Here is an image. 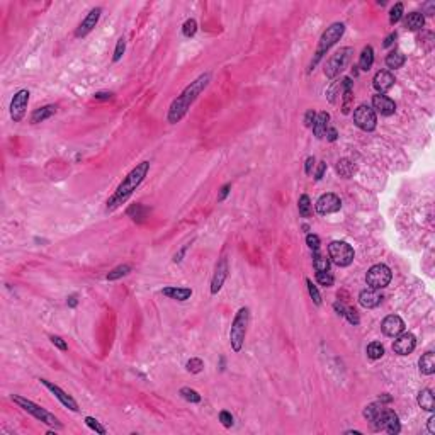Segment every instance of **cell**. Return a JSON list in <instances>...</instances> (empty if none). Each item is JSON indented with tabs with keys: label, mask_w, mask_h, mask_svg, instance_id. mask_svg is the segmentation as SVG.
<instances>
[{
	"label": "cell",
	"mask_w": 435,
	"mask_h": 435,
	"mask_svg": "<svg viewBox=\"0 0 435 435\" xmlns=\"http://www.w3.org/2000/svg\"><path fill=\"white\" fill-rule=\"evenodd\" d=\"M209 82H211L209 71L199 75L196 80L190 82V84L187 85L182 92H180V95H177V97L172 100V104H170V107H168V114H167V121H168L170 124L179 122L180 119L187 114V111L190 109V105L197 100V97H199V95L206 90V87L209 85Z\"/></svg>",
	"instance_id": "1"
},
{
	"label": "cell",
	"mask_w": 435,
	"mask_h": 435,
	"mask_svg": "<svg viewBox=\"0 0 435 435\" xmlns=\"http://www.w3.org/2000/svg\"><path fill=\"white\" fill-rule=\"evenodd\" d=\"M148 172H150V162L138 163V165H136L134 168L122 179V182L117 185V189L114 190V194L107 199V202H105V211H107V213H112V211H116L117 207H121L122 204L133 196V192L141 185V182L145 180V177L148 175Z\"/></svg>",
	"instance_id": "2"
},
{
	"label": "cell",
	"mask_w": 435,
	"mask_h": 435,
	"mask_svg": "<svg viewBox=\"0 0 435 435\" xmlns=\"http://www.w3.org/2000/svg\"><path fill=\"white\" fill-rule=\"evenodd\" d=\"M343 33H345V24L343 22H333L332 26L326 27V31L321 34V37H319V41H318V48H316L311 63H309L308 73H311V71L315 70L316 65H318L319 61H321V58L328 53L330 48H333L340 39H342Z\"/></svg>",
	"instance_id": "3"
},
{
	"label": "cell",
	"mask_w": 435,
	"mask_h": 435,
	"mask_svg": "<svg viewBox=\"0 0 435 435\" xmlns=\"http://www.w3.org/2000/svg\"><path fill=\"white\" fill-rule=\"evenodd\" d=\"M248 323H250V309L247 306L240 308L234 315L233 321H231L230 328V345L233 352H241L245 345V336H247Z\"/></svg>",
	"instance_id": "4"
},
{
	"label": "cell",
	"mask_w": 435,
	"mask_h": 435,
	"mask_svg": "<svg viewBox=\"0 0 435 435\" xmlns=\"http://www.w3.org/2000/svg\"><path fill=\"white\" fill-rule=\"evenodd\" d=\"M10 400H12L16 404H19V408H22L24 411H27L29 415H33V417L36 418V420H39L41 423L50 425V427L61 428L60 420H58V418L54 417L53 413H50L48 410L41 408L39 404H36L34 401L27 400V398H24V396H19V394H12V396H10Z\"/></svg>",
	"instance_id": "5"
},
{
	"label": "cell",
	"mask_w": 435,
	"mask_h": 435,
	"mask_svg": "<svg viewBox=\"0 0 435 435\" xmlns=\"http://www.w3.org/2000/svg\"><path fill=\"white\" fill-rule=\"evenodd\" d=\"M352 54H353V48H350V46L340 48V50L336 51L335 54H332V56L328 58V61H326L325 68H323L325 77L330 78V80H333V78L338 77V75L345 70L347 63H349V60H350Z\"/></svg>",
	"instance_id": "6"
},
{
	"label": "cell",
	"mask_w": 435,
	"mask_h": 435,
	"mask_svg": "<svg viewBox=\"0 0 435 435\" xmlns=\"http://www.w3.org/2000/svg\"><path fill=\"white\" fill-rule=\"evenodd\" d=\"M353 257H355L353 248L347 241L335 240L328 245V258L338 267H349L353 262Z\"/></svg>",
	"instance_id": "7"
},
{
	"label": "cell",
	"mask_w": 435,
	"mask_h": 435,
	"mask_svg": "<svg viewBox=\"0 0 435 435\" xmlns=\"http://www.w3.org/2000/svg\"><path fill=\"white\" fill-rule=\"evenodd\" d=\"M391 268L384 264H376L367 270L366 274V282L370 289H383L391 282Z\"/></svg>",
	"instance_id": "8"
},
{
	"label": "cell",
	"mask_w": 435,
	"mask_h": 435,
	"mask_svg": "<svg viewBox=\"0 0 435 435\" xmlns=\"http://www.w3.org/2000/svg\"><path fill=\"white\" fill-rule=\"evenodd\" d=\"M352 117H353V124L362 129V131H374L377 126L376 112L367 104H360L359 107H355Z\"/></svg>",
	"instance_id": "9"
},
{
	"label": "cell",
	"mask_w": 435,
	"mask_h": 435,
	"mask_svg": "<svg viewBox=\"0 0 435 435\" xmlns=\"http://www.w3.org/2000/svg\"><path fill=\"white\" fill-rule=\"evenodd\" d=\"M29 90L22 88V90L16 92V95L10 100V117H12L14 122H20L26 116V109L27 104H29Z\"/></svg>",
	"instance_id": "10"
},
{
	"label": "cell",
	"mask_w": 435,
	"mask_h": 435,
	"mask_svg": "<svg viewBox=\"0 0 435 435\" xmlns=\"http://www.w3.org/2000/svg\"><path fill=\"white\" fill-rule=\"evenodd\" d=\"M340 207H342V201H340V197L336 196V194H332V192L321 194V196L318 197V201H316V204H315L316 213L321 214V216L338 213Z\"/></svg>",
	"instance_id": "11"
},
{
	"label": "cell",
	"mask_w": 435,
	"mask_h": 435,
	"mask_svg": "<svg viewBox=\"0 0 435 435\" xmlns=\"http://www.w3.org/2000/svg\"><path fill=\"white\" fill-rule=\"evenodd\" d=\"M39 383L43 384V386L46 387V389H50L51 393L54 394V398H56V400L60 401V403L63 404V406H67L68 410H71V411H78V410H80V408H78V403H77V401H75V398H73V396H70V394H68L67 391L61 389V387L58 386V384L51 383V381H48V379H39Z\"/></svg>",
	"instance_id": "12"
},
{
	"label": "cell",
	"mask_w": 435,
	"mask_h": 435,
	"mask_svg": "<svg viewBox=\"0 0 435 435\" xmlns=\"http://www.w3.org/2000/svg\"><path fill=\"white\" fill-rule=\"evenodd\" d=\"M228 258L226 257H221L219 260H218L216 267H214V274H213V279H211V294H218V292L221 291V287H223L224 281H226L228 277Z\"/></svg>",
	"instance_id": "13"
},
{
	"label": "cell",
	"mask_w": 435,
	"mask_h": 435,
	"mask_svg": "<svg viewBox=\"0 0 435 435\" xmlns=\"http://www.w3.org/2000/svg\"><path fill=\"white\" fill-rule=\"evenodd\" d=\"M100 14H102L100 7H94V9L85 16V19L78 24L77 31H75V37H84V36H87L88 33H92L94 27L97 26L99 19H100Z\"/></svg>",
	"instance_id": "14"
},
{
	"label": "cell",
	"mask_w": 435,
	"mask_h": 435,
	"mask_svg": "<svg viewBox=\"0 0 435 435\" xmlns=\"http://www.w3.org/2000/svg\"><path fill=\"white\" fill-rule=\"evenodd\" d=\"M415 347H417V338H415V335L410 332L400 333L393 343V350H394V353H398V355H408V353L413 352Z\"/></svg>",
	"instance_id": "15"
},
{
	"label": "cell",
	"mask_w": 435,
	"mask_h": 435,
	"mask_svg": "<svg viewBox=\"0 0 435 435\" xmlns=\"http://www.w3.org/2000/svg\"><path fill=\"white\" fill-rule=\"evenodd\" d=\"M381 330L386 336H398L404 332V321L398 315H389L383 319Z\"/></svg>",
	"instance_id": "16"
},
{
	"label": "cell",
	"mask_w": 435,
	"mask_h": 435,
	"mask_svg": "<svg viewBox=\"0 0 435 435\" xmlns=\"http://www.w3.org/2000/svg\"><path fill=\"white\" fill-rule=\"evenodd\" d=\"M372 109L374 112H379L381 116H391L396 111V104L393 99H389L384 94L372 95Z\"/></svg>",
	"instance_id": "17"
},
{
	"label": "cell",
	"mask_w": 435,
	"mask_h": 435,
	"mask_svg": "<svg viewBox=\"0 0 435 435\" xmlns=\"http://www.w3.org/2000/svg\"><path fill=\"white\" fill-rule=\"evenodd\" d=\"M394 75L387 70H379L372 78V87L377 90V94H386L394 85Z\"/></svg>",
	"instance_id": "18"
},
{
	"label": "cell",
	"mask_w": 435,
	"mask_h": 435,
	"mask_svg": "<svg viewBox=\"0 0 435 435\" xmlns=\"http://www.w3.org/2000/svg\"><path fill=\"white\" fill-rule=\"evenodd\" d=\"M381 301H383V296L377 292V289H364V291L359 292V302L360 306H364V308L370 309V308H376V306L381 304Z\"/></svg>",
	"instance_id": "19"
},
{
	"label": "cell",
	"mask_w": 435,
	"mask_h": 435,
	"mask_svg": "<svg viewBox=\"0 0 435 435\" xmlns=\"http://www.w3.org/2000/svg\"><path fill=\"white\" fill-rule=\"evenodd\" d=\"M162 294L175 301H187L192 296V289L190 287H177V285H168V287L162 289Z\"/></svg>",
	"instance_id": "20"
},
{
	"label": "cell",
	"mask_w": 435,
	"mask_h": 435,
	"mask_svg": "<svg viewBox=\"0 0 435 435\" xmlns=\"http://www.w3.org/2000/svg\"><path fill=\"white\" fill-rule=\"evenodd\" d=\"M328 121H330V114L326 111L316 114L315 124H313L311 129H313V134H315L318 139L325 138V133H326V129H328Z\"/></svg>",
	"instance_id": "21"
},
{
	"label": "cell",
	"mask_w": 435,
	"mask_h": 435,
	"mask_svg": "<svg viewBox=\"0 0 435 435\" xmlns=\"http://www.w3.org/2000/svg\"><path fill=\"white\" fill-rule=\"evenodd\" d=\"M418 369L423 376H432L435 372V355L434 352H427L418 359Z\"/></svg>",
	"instance_id": "22"
},
{
	"label": "cell",
	"mask_w": 435,
	"mask_h": 435,
	"mask_svg": "<svg viewBox=\"0 0 435 435\" xmlns=\"http://www.w3.org/2000/svg\"><path fill=\"white\" fill-rule=\"evenodd\" d=\"M417 403L418 406L421 408V410L425 411H434L435 410V400H434V393H432V389H428V387H425V389H421L420 393H418L417 396Z\"/></svg>",
	"instance_id": "23"
},
{
	"label": "cell",
	"mask_w": 435,
	"mask_h": 435,
	"mask_svg": "<svg viewBox=\"0 0 435 435\" xmlns=\"http://www.w3.org/2000/svg\"><path fill=\"white\" fill-rule=\"evenodd\" d=\"M56 112V105L50 104V105H44V107H39L31 114V122L33 124H37V122H43L46 119H50L51 116Z\"/></svg>",
	"instance_id": "24"
},
{
	"label": "cell",
	"mask_w": 435,
	"mask_h": 435,
	"mask_svg": "<svg viewBox=\"0 0 435 435\" xmlns=\"http://www.w3.org/2000/svg\"><path fill=\"white\" fill-rule=\"evenodd\" d=\"M384 432H387L389 435H398L401 432V423H400V417L394 413L393 410H387V418L386 423H384Z\"/></svg>",
	"instance_id": "25"
},
{
	"label": "cell",
	"mask_w": 435,
	"mask_h": 435,
	"mask_svg": "<svg viewBox=\"0 0 435 435\" xmlns=\"http://www.w3.org/2000/svg\"><path fill=\"white\" fill-rule=\"evenodd\" d=\"M355 170H357V167L352 160L340 158L338 162H336V173H338L340 177H343V179H350V177L355 173Z\"/></svg>",
	"instance_id": "26"
},
{
	"label": "cell",
	"mask_w": 435,
	"mask_h": 435,
	"mask_svg": "<svg viewBox=\"0 0 435 435\" xmlns=\"http://www.w3.org/2000/svg\"><path fill=\"white\" fill-rule=\"evenodd\" d=\"M404 26L410 31H420L425 26V16L420 12H410L404 19Z\"/></svg>",
	"instance_id": "27"
},
{
	"label": "cell",
	"mask_w": 435,
	"mask_h": 435,
	"mask_svg": "<svg viewBox=\"0 0 435 435\" xmlns=\"http://www.w3.org/2000/svg\"><path fill=\"white\" fill-rule=\"evenodd\" d=\"M404 61H406V56L400 50H393L386 56V67L391 68V70H398V68L403 67Z\"/></svg>",
	"instance_id": "28"
},
{
	"label": "cell",
	"mask_w": 435,
	"mask_h": 435,
	"mask_svg": "<svg viewBox=\"0 0 435 435\" xmlns=\"http://www.w3.org/2000/svg\"><path fill=\"white\" fill-rule=\"evenodd\" d=\"M374 63V50L372 46H366L359 56V68L362 71H369Z\"/></svg>",
	"instance_id": "29"
},
{
	"label": "cell",
	"mask_w": 435,
	"mask_h": 435,
	"mask_svg": "<svg viewBox=\"0 0 435 435\" xmlns=\"http://www.w3.org/2000/svg\"><path fill=\"white\" fill-rule=\"evenodd\" d=\"M148 213H150V209L143 206V204H133V206L126 211V214H128L133 221H136V223L145 221V218L148 216Z\"/></svg>",
	"instance_id": "30"
},
{
	"label": "cell",
	"mask_w": 435,
	"mask_h": 435,
	"mask_svg": "<svg viewBox=\"0 0 435 435\" xmlns=\"http://www.w3.org/2000/svg\"><path fill=\"white\" fill-rule=\"evenodd\" d=\"M313 267H315L316 272L330 270V258H326L323 253H319V250L313 251Z\"/></svg>",
	"instance_id": "31"
},
{
	"label": "cell",
	"mask_w": 435,
	"mask_h": 435,
	"mask_svg": "<svg viewBox=\"0 0 435 435\" xmlns=\"http://www.w3.org/2000/svg\"><path fill=\"white\" fill-rule=\"evenodd\" d=\"M366 353H367V357H369V359H372V360L381 359V357L384 355V347H383V343H379V342H370L369 345H367V349H366Z\"/></svg>",
	"instance_id": "32"
},
{
	"label": "cell",
	"mask_w": 435,
	"mask_h": 435,
	"mask_svg": "<svg viewBox=\"0 0 435 435\" xmlns=\"http://www.w3.org/2000/svg\"><path fill=\"white\" fill-rule=\"evenodd\" d=\"M129 272H131V265H128V264L117 265V267H114L107 274V281H117V279H121V277H124V275H128Z\"/></svg>",
	"instance_id": "33"
},
{
	"label": "cell",
	"mask_w": 435,
	"mask_h": 435,
	"mask_svg": "<svg viewBox=\"0 0 435 435\" xmlns=\"http://www.w3.org/2000/svg\"><path fill=\"white\" fill-rule=\"evenodd\" d=\"M311 199H309V196H306V194H302L301 197H299L298 201V209H299V214H301L302 218H309L311 216Z\"/></svg>",
	"instance_id": "34"
},
{
	"label": "cell",
	"mask_w": 435,
	"mask_h": 435,
	"mask_svg": "<svg viewBox=\"0 0 435 435\" xmlns=\"http://www.w3.org/2000/svg\"><path fill=\"white\" fill-rule=\"evenodd\" d=\"M179 394L189 403H199L201 401V394L196 389H192V387H180Z\"/></svg>",
	"instance_id": "35"
},
{
	"label": "cell",
	"mask_w": 435,
	"mask_h": 435,
	"mask_svg": "<svg viewBox=\"0 0 435 435\" xmlns=\"http://www.w3.org/2000/svg\"><path fill=\"white\" fill-rule=\"evenodd\" d=\"M85 425H87L88 428H90V430H94L95 434H99V435H105L107 434V430H105V427H102L100 425V421L97 420V418H94V417H85Z\"/></svg>",
	"instance_id": "36"
},
{
	"label": "cell",
	"mask_w": 435,
	"mask_h": 435,
	"mask_svg": "<svg viewBox=\"0 0 435 435\" xmlns=\"http://www.w3.org/2000/svg\"><path fill=\"white\" fill-rule=\"evenodd\" d=\"M381 408H383V404H381V406H379V403H370V404H367V406L364 408V411H362L364 418H366L367 421H372L374 418L377 417V413H379V411H381Z\"/></svg>",
	"instance_id": "37"
},
{
	"label": "cell",
	"mask_w": 435,
	"mask_h": 435,
	"mask_svg": "<svg viewBox=\"0 0 435 435\" xmlns=\"http://www.w3.org/2000/svg\"><path fill=\"white\" fill-rule=\"evenodd\" d=\"M185 369L189 370L190 374H199L201 370L204 369L202 359H199V357H192V359H189L187 360V364H185Z\"/></svg>",
	"instance_id": "38"
},
{
	"label": "cell",
	"mask_w": 435,
	"mask_h": 435,
	"mask_svg": "<svg viewBox=\"0 0 435 435\" xmlns=\"http://www.w3.org/2000/svg\"><path fill=\"white\" fill-rule=\"evenodd\" d=\"M316 281H318V284L325 285V287H332L333 282H335V277H333V274L330 270L316 272Z\"/></svg>",
	"instance_id": "39"
},
{
	"label": "cell",
	"mask_w": 435,
	"mask_h": 435,
	"mask_svg": "<svg viewBox=\"0 0 435 435\" xmlns=\"http://www.w3.org/2000/svg\"><path fill=\"white\" fill-rule=\"evenodd\" d=\"M342 94H343V85H342V82H333L332 84V87L328 88V90H326V95H328V100L332 102V104H335V95H340V97H342Z\"/></svg>",
	"instance_id": "40"
},
{
	"label": "cell",
	"mask_w": 435,
	"mask_h": 435,
	"mask_svg": "<svg viewBox=\"0 0 435 435\" xmlns=\"http://www.w3.org/2000/svg\"><path fill=\"white\" fill-rule=\"evenodd\" d=\"M306 285H308V292H309V298L313 299V302H315L316 306H319L321 304V294H319V291H318V287H316L315 284H313V281L311 279H306Z\"/></svg>",
	"instance_id": "41"
},
{
	"label": "cell",
	"mask_w": 435,
	"mask_h": 435,
	"mask_svg": "<svg viewBox=\"0 0 435 435\" xmlns=\"http://www.w3.org/2000/svg\"><path fill=\"white\" fill-rule=\"evenodd\" d=\"M197 33V22L196 19H187L182 26V34L185 37H194Z\"/></svg>",
	"instance_id": "42"
},
{
	"label": "cell",
	"mask_w": 435,
	"mask_h": 435,
	"mask_svg": "<svg viewBox=\"0 0 435 435\" xmlns=\"http://www.w3.org/2000/svg\"><path fill=\"white\" fill-rule=\"evenodd\" d=\"M401 17H403V3L398 2V3H394V7L389 12V24H393V26L398 24L401 20Z\"/></svg>",
	"instance_id": "43"
},
{
	"label": "cell",
	"mask_w": 435,
	"mask_h": 435,
	"mask_svg": "<svg viewBox=\"0 0 435 435\" xmlns=\"http://www.w3.org/2000/svg\"><path fill=\"white\" fill-rule=\"evenodd\" d=\"M347 318V321L350 323V325H353V326H357L360 323V318H359V313H357V309L355 308H345V315H343Z\"/></svg>",
	"instance_id": "44"
},
{
	"label": "cell",
	"mask_w": 435,
	"mask_h": 435,
	"mask_svg": "<svg viewBox=\"0 0 435 435\" xmlns=\"http://www.w3.org/2000/svg\"><path fill=\"white\" fill-rule=\"evenodd\" d=\"M306 245H308V247L311 248L313 251H318L319 250V245H321V241H319L318 234L308 233V234H306Z\"/></svg>",
	"instance_id": "45"
},
{
	"label": "cell",
	"mask_w": 435,
	"mask_h": 435,
	"mask_svg": "<svg viewBox=\"0 0 435 435\" xmlns=\"http://www.w3.org/2000/svg\"><path fill=\"white\" fill-rule=\"evenodd\" d=\"M219 421L223 423V427L231 428L233 427V415H231L230 411H226V410L219 411Z\"/></svg>",
	"instance_id": "46"
},
{
	"label": "cell",
	"mask_w": 435,
	"mask_h": 435,
	"mask_svg": "<svg viewBox=\"0 0 435 435\" xmlns=\"http://www.w3.org/2000/svg\"><path fill=\"white\" fill-rule=\"evenodd\" d=\"M124 50H126V43H124V39L121 37V39H117V44H116L112 61H119V60H121V56H122V53H124Z\"/></svg>",
	"instance_id": "47"
},
{
	"label": "cell",
	"mask_w": 435,
	"mask_h": 435,
	"mask_svg": "<svg viewBox=\"0 0 435 435\" xmlns=\"http://www.w3.org/2000/svg\"><path fill=\"white\" fill-rule=\"evenodd\" d=\"M50 340H51V343H53L54 347H58V349H60V350H68L67 342H65V340L61 338V336H58V335H51V336H50Z\"/></svg>",
	"instance_id": "48"
},
{
	"label": "cell",
	"mask_w": 435,
	"mask_h": 435,
	"mask_svg": "<svg viewBox=\"0 0 435 435\" xmlns=\"http://www.w3.org/2000/svg\"><path fill=\"white\" fill-rule=\"evenodd\" d=\"M315 119H316V112L313 111V109H309V111L304 114V126H306V128H313V124H315Z\"/></svg>",
	"instance_id": "49"
},
{
	"label": "cell",
	"mask_w": 435,
	"mask_h": 435,
	"mask_svg": "<svg viewBox=\"0 0 435 435\" xmlns=\"http://www.w3.org/2000/svg\"><path fill=\"white\" fill-rule=\"evenodd\" d=\"M326 172V163L325 162H319L318 163V168H316V173H315V180H321L323 175H325Z\"/></svg>",
	"instance_id": "50"
},
{
	"label": "cell",
	"mask_w": 435,
	"mask_h": 435,
	"mask_svg": "<svg viewBox=\"0 0 435 435\" xmlns=\"http://www.w3.org/2000/svg\"><path fill=\"white\" fill-rule=\"evenodd\" d=\"M325 138L328 139V141H336V138H338V133H336L335 128H332V126H328V129H326L325 133Z\"/></svg>",
	"instance_id": "51"
},
{
	"label": "cell",
	"mask_w": 435,
	"mask_h": 435,
	"mask_svg": "<svg viewBox=\"0 0 435 435\" xmlns=\"http://www.w3.org/2000/svg\"><path fill=\"white\" fill-rule=\"evenodd\" d=\"M315 156H308V158H306V165H304V172H306V175H311L313 173V167H315Z\"/></svg>",
	"instance_id": "52"
},
{
	"label": "cell",
	"mask_w": 435,
	"mask_h": 435,
	"mask_svg": "<svg viewBox=\"0 0 435 435\" xmlns=\"http://www.w3.org/2000/svg\"><path fill=\"white\" fill-rule=\"evenodd\" d=\"M230 190H231V184H224V185L221 187V190H219L218 201H224V199H226V196L230 194Z\"/></svg>",
	"instance_id": "53"
},
{
	"label": "cell",
	"mask_w": 435,
	"mask_h": 435,
	"mask_svg": "<svg viewBox=\"0 0 435 435\" xmlns=\"http://www.w3.org/2000/svg\"><path fill=\"white\" fill-rule=\"evenodd\" d=\"M345 308H347V306L343 304V302H340V299H338V301H335V302H333V309H335V311L338 313L340 316H343V315H345Z\"/></svg>",
	"instance_id": "54"
},
{
	"label": "cell",
	"mask_w": 435,
	"mask_h": 435,
	"mask_svg": "<svg viewBox=\"0 0 435 435\" xmlns=\"http://www.w3.org/2000/svg\"><path fill=\"white\" fill-rule=\"evenodd\" d=\"M427 430H428V434H432V435L435 434V417L434 415L427 420Z\"/></svg>",
	"instance_id": "55"
},
{
	"label": "cell",
	"mask_w": 435,
	"mask_h": 435,
	"mask_svg": "<svg viewBox=\"0 0 435 435\" xmlns=\"http://www.w3.org/2000/svg\"><path fill=\"white\" fill-rule=\"evenodd\" d=\"M94 99H99V100H107V99H112L111 92H97L94 94Z\"/></svg>",
	"instance_id": "56"
},
{
	"label": "cell",
	"mask_w": 435,
	"mask_h": 435,
	"mask_svg": "<svg viewBox=\"0 0 435 435\" xmlns=\"http://www.w3.org/2000/svg\"><path fill=\"white\" fill-rule=\"evenodd\" d=\"M396 37H398V34H396V33H391L389 36H387L386 39H384V48H389L391 44H393L394 41H396Z\"/></svg>",
	"instance_id": "57"
},
{
	"label": "cell",
	"mask_w": 435,
	"mask_h": 435,
	"mask_svg": "<svg viewBox=\"0 0 435 435\" xmlns=\"http://www.w3.org/2000/svg\"><path fill=\"white\" fill-rule=\"evenodd\" d=\"M67 302H68V306H70V308H75V306H77V302H78V301H77V296L71 294L70 298H68V301H67Z\"/></svg>",
	"instance_id": "58"
},
{
	"label": "cell",
	"mask_w": 435,
	"mask_h": 435,
	"mask_svg": "<svg viewBox=\"0 0 435 435\" xmlns=\"http://www.w3.org/2000/svg\"><path fill=\"white\" fill-rule=\"evenodd\" d=\"M379 401H381V404H383V403H391V396H387V394H381Z\"/></svg>",
	"instance_id": "59"
},
{
	"label": "cell",
	"mask_w": 435,
	"mask_h": 435,
	"mask_svg": "<svg viewBox=\"0 0 435 435\" xmlns=\"http://www.w3.org/2000/svg\"><path fill=\"white\" fill-rule=\"evenodd\" d=\"M345 434H347V435H352V434H353V435H360V434H362V432H359V430H347Z\"/></svg>",
	"instance_id": "60"
}]
</instances>
